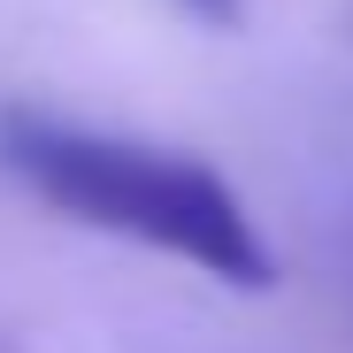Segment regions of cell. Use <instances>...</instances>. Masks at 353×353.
<instances>
[{"mask_svg": "<svg viewBox=\"0 0 353 353\" xmlns=\"http://www.w3.org/2000/svg\"><path fill=\"white\" fill-rule=\"evenodd\" d=\"M323 261H330V276H338V292H345V307H353V192H338V200H330Z\"/></svg>", "mask_w": 353, "mask_h": 353, "instance_id": "2", "label": "cell"}, {"mask_svg": "<svg viewBox=\"0 0 353 353\" xmlns=\"http://www.w3.org/2000/svg\"><path fill=\"white\" fill-rule=\"evenodd\" d=\"M0 154L23 185L108 239H139L154 254H176L230 292H269L276 254L261 239V223L239 208V192L192 154H169L146 139H115V131H77L54 115H0Z\"/></svg>", "mask_w": 353, "mask_h": 353, "instance_id": "1", "label": "cell"}, {"mask_svg": "<svg viewBox=\"0 0 353 353\" xmlns=\"http://www.w3.org/2000/svg\"><path fill=\"white\" fill-rule=\"evenodd\" d=\"M185 8H192L200 23H215V31H239V23H246V0H185Z\"/></svg>", "mask_w": 353, "mask_h": 353, "instance_id": "3", "label": "cell"}]
</instances>
